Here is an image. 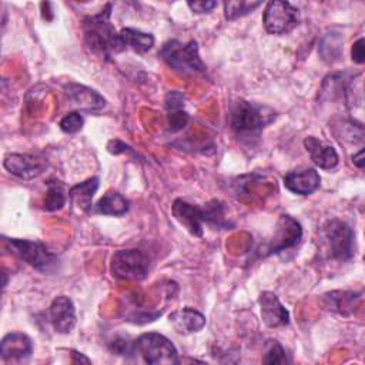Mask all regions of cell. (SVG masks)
Returning a JSON list of instances; mask_svg holds the SVG:
<instances>
[{
    "label": "cell",
    "mask_w": 365,
    "mask_h": 365,
    "mask_svg": "<svg viewBox=\"0 0 365 365\" xmlns=\"http://www.w3.org/2000/svg\"><path fill=\"white\" fill-rule=\"evenodd\" d=\"M113 4L107 3L97 14L83 19L81 29L87 48L104 60H110L114 54L124 51L120 33L111 23Z\"/></svg>",
    "instance_id": "obj_1"
},
{
    "label": "cell",
    "mask_w": 365,
    "mask_h": 365,
    "mask_svg": "<svg viewBox=\"0 0 365 365\" xmlns=\"http://www.w3.org/2000/svg\"><path fill=\"white\" fill-rule=\"evenodd\" d=\"M275 111L267 106L237 98L228 108V125L232 133L245 140L259 137L261 131L274 121Z\"/></svg>",
    "instance_id": "obj_2"
},
{
    "label": "cell",
    "mask_w": 365,
    "mask_h": 365,
    "mask_svg": "<svg viewBox=\"0 0 365 365\" xmlns=\"http://www.w3.org/2000/svg\"><path fill=\"white\" fill-rule=\"evenodd\" d=\"M160 56L174 71L180 74L204 73L207 68L200 57L198 43L195 40H190L188 43L168 40L163 44Z\"/></svg>",
    "instance_id": "obj_3"
},
{
    "label": "cell",
    "mask_w": 365,
    "mask_h": 365,
    "mask_svg": "<svg viewBox=\"0 0 365 365\" xmlns=\"http://www.w3.org/2000/svg\"><path fill=\"white\" fill-rule=\"evenodd\" d=\"M134 354H140L144 362L151 365H174L178 364V352L174 344L158 332L141 334L133 341Z\"/></svg>",
    "instance_id": "obj_4"
},
{
    "label": "cell",
    "mask_w": 365,
    "mask_h": 365,
    "mask_svg": "<svg viewBox=\"0 0 365 365\" xmlns=\"http://www.w3.org/2000/svg\"><path fill=\"white\" fill-rule=\"evenodd\" d=\"M4 241L7 242L13 254H16L20 259L27 262L37 271L51 272L53 269H56L58 258L46 247V244L21 238H6Z\"/></svg>",
    "instance_id": "obj_5"
},
{
    "label": "cell",
    "mask_w": 365,
    "mask_h": 365,
    "mask_svg": "<svg viewBox=\"0 0 365 365\" xmlns=\"http://www.w3.org/2000/svg\"><path fill=\"white\" fill-rule=\"evenodd\" d=\"M150 269V258L141 250H118L110 262L111 275L118 279H143Z\"/></svg>",
    "instance_id": "obj_6"
},
{
    "label": "cell",
    "mask_w": 365,
    "mask_h": 365,
    "mask_svg": "<svg viewBox=\"0 0 365 365\" xmlns=\"http://www.w3.org/2000/svg\"><path fill=\"white\" fill-rule=\"evenodd\" d=\"M262 23L269 34H287L299 23V10L288 1H268L264 9Z\"/></svg>",
    "instance_id": "obj_7"
},
{
    "label": "cell",
    "mask_w": 365,
    "mask_h": 365,
    "mask_svg": "<svg viewBox=\"0 0 365 365\" xmlns=\"http://www.w3.org/2000/svg\"><path fill=\"white\" fill-rule=\"evenodd\" d=\"M329 255L338 261H348L354 255L355 234L352 228L339 220L328 221L322 228Z\"/></svg>",
    "instance_id": "obj_8"
},
{
    "label": "cell",
    "mask_w": 365,
    "mask_h": 365,
    "mask_svg": "<svg viewBox=\"0 0 365 365\" xmlns=\"http://www.w3.org/2000/svg\"><path fill=\"white\" fill-rule=\"evenodd\" d=\"M301 237H302L301 224L291 215L282 214L279 215V220L277 222V230L274 232V237L268 242L265 248L267 252L264 255H271V254H277V252L294 248L301 241Z\"/></svg>",
    "instance_id": "obj_9"
},
{
    "label": "cell",
    "mask_w": 365,
    "mask_h": 365,
    "mask_svg": "<svg viewBox=\"0 0 365 365\" xmlns=\"http://www.w3.org/2000/svg\"><path fill=\"white\" fill-rule=\"evenodd\" d=\"M3 165L11 175L17 178L33 180L46 171L47 160L41 155L11 153L4 157Z\"/></svg>",
    "instance_id": "obj_10"
},
{
    "label": "cell",
    "mask_w": 365,
    "mask_h": 365,
    "mask_svg": "<svg viewBox=\"0 0 365 365\" xmlns=\"http://www.w3.org/2000/svg\"><path fill=\"white\" fill-rule=\"evenodd\" d=\"M64 91L68 101L80 111L94 113L106 107V98L98 91L84 84L68 83L64 86Z\"/></svg>",
    "instance_id": "obj_11"
},
{
    "label": "cell",
    "mask_w": 365,
    "mask_h": 365,
    "mask_svg": "<svg viewBox=\"0 0 365 365\" xmlns=\"http://www.w3.org/2000/svg\"><path fill=\"white\" fill-rule=\"evenodd\" d=\"M48 319L58 334H68L76 327V308L67 295L56 297L48 308Z\"/></svg>",
    "instance_id": "obj_12"
},
{
    "label": "cell",
    "mask_w": 365,
    "mask_h": 365,
    "mask_svg": "<svg viewBox=\"0 0 365 365\" xmlns=\"http://www.w3.org/2000/svg\"><path fill=\"white\" fill-rule=\"evenodd\" d=\"M173 215L175 220L187 228V231L195 237L202 235V224H207V210L204 207L192 205L178 198L173 204Z\"/></svg>",
    "instance_id": "obj_13"
},
{
    "label": "cell",
    "mask_w": 365,
    "mask_h": 365,
    "mask_svg": "<svg viewBox=\"0 0 365 365\" xmlns=\"http://www.w3.org/2000/svg\"><path fill=\"white\" fill-rule=\"evenodd\" d=\"M284 187L298 195H309L321 185V177L315 168L302 167L291 170L284 175Z\"/></svg>",
    "instance_id": "obj_14"
},
{
    "label": "cell",
    "mask_w": 365,
    "mask_h": 365,
    "mask_svg": "<svg viewBox=\"0 0 365 365\" xmlns=\"http://www.w3.org/2000/svg\"><path fill=\"white\" fill-rule=\"evenodd\" d=\"M33 354V342L23 332H9L1 338L0 355L6 362H23Z\"/></svg>",
    "instance_id": "obj_15"
},
{
    "label": "cell",
    "mask_w": 365,
    "mask_h": 365,
    "mask_svg": "<svg viewBox=\"0 0 365 365\" xmlns=\"http://www.w3.org/2000/svg\"><path fill=\"white\" fill-rule=\"evenodd\" d=\"M258 304H259L262 322L267 327L279 328L289 324V312L281 304L279 298L274 292L271 291L261 292L258 298Z\"/></svg>",
    "instance_id": "obj_16"
},
{
    "label": "cell",
    "mask_w": 365,
    "mask_h": 365,
    "mask_svg": "<svg viewBox=\"0 0 365 365\" xmlns=\"http://www.w3.org/2000/svg\"><path fill=\"white\" fill-rule=\"evenodd\" d=\"M361 302V292L354 291H329L321 297V304L325 309L342 317L354 315Z\"/></svg>",
    "instance_id": "obj_17"
},
{
    "label": "cell",
    "mask_w": 365,
    "mask_h": 365,
    "mask_svg": "<svg viewBox=\"0 0 365 365\" xmlns=\"http://www.w3.org/2000/svg\"><path fill=\"white\" fill-rule=\"evenodd\" d=\"M304 147L317 167L322 170H332L338 165L339 157L331 144H327L314 135H308L304 140Z\"/></svg>",
    "instance_id": "obj_18"
},
{
    "label": "cell",
    "mask_w": 365,
    "mask_h": 365,
    "mask_svg": "<svg viewBox=\"0 0 365 365\" xmlns=\"http://www.w3.org/2000/svg\"><path fill=\"white\" fill-rule=\"evenodd\" d=\"M168 321L173 328L182 335H190L201 331L205 327V317L191 307L173 311L168 315Z\"/></svg>",
    "instance_id": "obj_19"
},
{
    "label": "cell",
    "mask_w": 365,
    "mask_h": 365,
    "mask_svg": "<svg viewBox=\"0 0 365 365\" xmlns=\"http://www.w3.org/2000/svg\"><path fill=\"white\" fill-rule=\"evenodd\" d=\"M97 190H98V178L97 177L87 178L78 184L73 185L68 190V200L74 205L81 208L84 212H91V210H93L91 200Z\"/></svg>",
    "instance_id": "obj_20"
},
{
    "label": "cell",
    "mask_w": 365,
    "mask_h": 365,
    "mask_svg": "<svg viewBox=\"0 0 365 365\" xmlns=\"http://www.w3.org/2000/svg\"><path fill=\"white\" fill-rule=\"evenodd\" d=\"M128 208H130V202L125 197H123L117 191H107L97 201V204L94 205L91 212L120 217V215H124L128 211Z\"/></svg>",
    "instance_id": "obj_21"
},
{
    "label": "cell",
    "mask_w": 365,
    "mask_h": 365,
    "mask_svg": "<svg viewBox=\"0 0 365 365\" xmlns=\"http://www.w3.org/2000/svg\"><path fill=\"white\" fill-rule=\"evenodd\" d=\"M120 40L121 44L125 48H131L135 53L144 54L148 50L153 48L154 46V36L150 33H144L141 30L137 29H131V27H124L120 31Z\"/></svg>",
    "instance_id": "obj_22"
},
{
    "label": "cell",
    "mask_w": 365,
    "mask_h": 365,
    "mask_svg": "<svg viewBox=\"0 0 365 365\" xmlns=\"http://www.w3.org/2000/svg\"><path fill=\"white\" fill-rule=\"evenodd\" d=\"M342 48H344V37L338 31H329L325 33L319 41V57L322 61L327 64H334L338 61L342 56Z\"/></svg>",
    "instance_id": "obj_23"
},
{
    "label": "cell",
    "mask_w": 365,
    "mask_h": 365,
    "mask_svg": "<svg viewBox=\"0 0 365 365\" xmlns=\"http://www.w3.org/2000/svg\"><path fill=\"white\" fill-rule=\"evenodd\" d=\"M46 185H47V192H46V198L43 202V210L48 211V212L61 210L67 201V197H66V192L63 188V182L56 178H51L46 182Z\"/></svg>",
    "instance_id": "obj_24"
},
{
    "label": "cell",
    "mask_w": 365,
    "mask_h": 365,
    "mask_svg": "<svg viewBox=\"0 0 365 365\" xmlns=\"http://www.w3.org/2000/svg\"><path fill=\"white\" fill-rule=\"evenodd\" d=\"M261 1H248V0H228L224 1V16L227 20H237L252 13L258 9Z\"/></svg>",
    "instance_id": "obj_25"
},
{
    "label": "cell",
    "mask_w": 365,
    "mask_h": 365,
    "mask_svg": "<svg viewBox=\"0 0 365 365\" xmlns=\"http://www.w3.org/2000/svg\"><path fill=\"white\" fill-rule=\"evenodd\" d=\"M264 364H287L289 362L284 346L277 339H268L265 344V355L262 358Z\"/></svg>",
    "instance_id": "obj_26"
},
{
    "label": "cell",
    "mask_w": 365,
    "mask_h": 365,
    "mask_svg": "<svg viewBox=\"0 0 365 365\" xmlns=\"http://www.w3.org/2000/svg\"><path fill=\"white\" fill-rule=\"evenodd\" d=\"M84 118L80 111H70L67 113L58 123L60 130L66 134H76L83 128Z\"/></svg>",
    "instance_id": "obj_27"
},
{
    "label": "cell",
    "mask_w": 365,
    "mask_h": 365,
    "mask_svg": "<svg viewBox=\"0 0 365 365\" xmlns=\"http://www.w3.org/2000/svg\"><path fill=\"white\" fill-rule=\"evenodd\" d=\"M188 120H190V117L182 108L168 111V125H170L171 131H178V130L184 128L187 125Z\"/></svg>",
    "instance_id": "obj_28"
},
{
    "label": "cell",
    "mask_w": 365,
    "mask_h": 365,
    "mask_svg": "<svg viewBox=\"0 0 365 365\" xmlns=\"http://www.w3.org/2000/svg\"><path fill=\"white\" fill-rule=\"evenodd\" d=\"M110 351L117 355H128L134 354L133 342H128L124 338H114L113 342H110Z\"/></svg>",
    "instance_id": "obj_29"
},
{
    "label": "cell",
    "mask_w": 365,
    "mask_h": 365,
    "mask_svg": "<svg viewBox=\"0 0 365 365\" xmlns=\"http://www.w3.org/2000/svg\"><path fill=\"white\" fill-rule=\"evenodd\" d=\"M184 101H185L184 94H181L178 91H168L165 94V107L168 111L181 110L184 107Z\"/></svg>",
    "instance_id": "obj_30"
},
{
    "label": "cell",
    "mask_w": 365,
    "mask_h": 365,
    "mask_svg": "<svg viewBox=\"0 0 365 365\" xmlns=\"http://www.w3.org/2000/svg\"><path fill=\"white\" fill-rule=\"evenodd\" d=\"M187 6L191 9L192 13L204 14V13H210L212 9H215L217 7V1H212V0H195V1H188Z\"/></svg>",
    "instance_id": "obj_31"
},
{
    "label": "cell",
    "mask_w": 365,
    "mask_h": 365,
    "mask_svg": "<svg viewBox=\"0 0 365 365\" xmlns=\"http://www.w3.org/2000/svg\"><path fill=\"white\" fill-rule=\"evenodd\" d=\"M351 57L356 64H362L365 61V50H364V38H358L351 48Z\"/></svg>",
    "instance_id": "obj_32"
},
{
    "label": "cell",
    "mask_w": 365,
    "mask_h": 365,
    "mask_svg": "<svg viewBox=\"0 0 365 365\" xmlns=\"http://www.w3.org/2000/svg\"><path fill=\"white\" fill-rule=\"evenodd\" d=\"M352 163L354 165H356L359 170H362L365 167V158H364V148H361L356 154L352 155Z\"/></svg>",
    "instance_id": "obj_33"
},
{
    "label": "cell",
    "mask_w": 365,
    "mask_h": 365,
    "mask_svg": "<svg viewBox=\"0 0 365 365\" xmlns=\"http://www.w3.org/2000/svg\"><path fill=\"white\" fill-rule=\"evenodd\" d=\"M71 355H73V362H74V364H78V362L90 364V359L86 358L83 354H80V352H77V351H71Z\"/></svg>",
    "instance_id": "obj_34"
}]
</instances>
